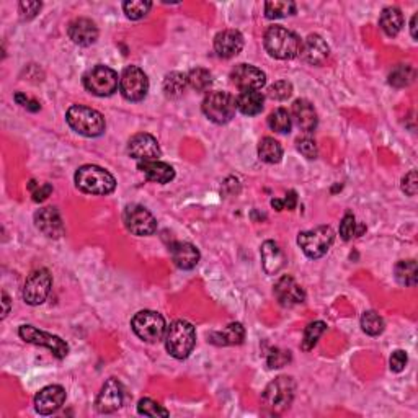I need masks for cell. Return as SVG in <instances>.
I'll list each match as a JSON object with an SVG mask.
<instances>
[{
    "mask_svg": "<svg viewBox=\"0 0 418 418\" xmlns=\"http://www.w3.org/2000/svg\"><path fill=\"white\" fill-rule=\"evenodd\" d=\"M301 38L284 26H269L265 33V49L274 59H294L299 56Z\"/></svg>",
    "mask_w": 418,
    "mask_h": 418,
    "instance_id": "obj_1",
    "label": "cell"
},
{
    "mask_svg": "<svg viewBox=\"0 0 418 418\" xmlns=\"http://www.w3.org/2000/svg\"><path fill=\"white\" fill-rule=\"evenodd\" d=\"M77 188L89 195H109L117 188V180L98 165H84L75 172Z\"/></svg>",
    "mask_w": 418,
    "mask_h": 418,
    "instance_id": "obj_2",
    "label": "cell"
},
{
    "mask_svg": "<svg viewBox=\"0 0 418 418\" xmlns=\"http://www.w3.org/2000/svg\"><path fill=\"white\" fill-rule=\"evenodd\" d=\"M65 121L77 134L85 137H98L104 133L107 123L100 112L84 107V104H74L65 113Z\"/></svg>",
    "mask_w": 418,
    "mask_h": 418,
    "instance_id": "obj_3",
    "label": "cell"
},
{
    "mask_svg": "<svg viewBox=\"0 0 418 418\" xmlns=\"http://www.w3.org/2000/svg\"><path fill=\"white\" fill-rule=\"evenodd\" d=\"M196 345V330L186 321H175L165 333V348L177 360L188 358Z\"/></svg>",
    "mask_w": 418,
    "mask_h": 418,
    "instance_id": "obj_4",
    "label": "cell"
},
{
    "mask_svg": "<svg viewBox=\"0 0 418 418\" xmlns=\"http://www.w3.org/2000/svg\"><path fill=\"white\" fill-rule=\"evenodd\" d=\"M335 240V232L330 225H318L316 229L304 230L298 235V244L306 257L317 260L327 254Z\"/></svg>",
    "mask_w": 418,
    "mask_h": 418,
    "instance_id": "obj_5",
    "label": "cell"
},
{
    "mask_svg": "<svg viewBox=\"0 0 418 418\" xmlns=\"http://www.w3.org/2000/svg\"><path fill=\"white\" fill-rule=\"evenodd\" d=\"M235 98L227 92H209L203 102V113L216 124H225L235 114Z\"/></svg>",
    "mask_w": 418,
    "mask_h": 418,
    "instance_id": "obj_6",
    "label": "cell"
},
{
    "mask_svg": "<svg viewBox=\"0 0 418 418\" xmlns=\"http://www.w3.org/2000/svg\"><path fill=\"white\" fill-rule=\"evenodd\" d=\"M134 333L147 343L161 342L165 335V318L156 311H141L131 321Z\"/></svg>",
    "mask_w": 418,
    "mask_h": 418,
    "instance_id": "obj_7",
    "label": "cell"
},
{
    "mask_svg": "<svg viewBox=\"0 0 418 418\" xmlns=\"http://www.w3.org/2000/svg\"><path fill=\"white\" fill-rule=\"evenodd\" d=\"M85 89L97 97H109L118 90L119 77L108 65H95L84 75Z\"/></svg>",
    "mask_w": 418,
    "mask_h": 418,
    "instance_id": "obj_8",
    "label": "cell"
},
{
    "mask_svg": "<svg viewBox=\"0 0 418 418\" xmlns=\"http://www.w3.org/2000/svg\"><path fill=\"white\" fill-rule=\"evenodd\" d=\"M294 392L296 384L293 377L279 376L268 384L265 392H263V400H265L269 409L282 412L288 409L291 402H293Z\"/></svg>",
    "mask_w": 418,
    "mask_h": 418,
    "instance_id": "obj_9",
    "label": "cell"
},
{
    "mask_svg": "<svg viewBox=\"0 0 418 418\" xmlns=\"http://www.w3.org/2000/svg\"><path fill=\"white\" fill-rule=\"evenodd\" d=\"M119 90L126 100L141 102L149 92V79H147L144 70L129 65L119 77Z\"/></svg>",
    "mask_w": 418,
    "mask_h": 418,
    "instance_id": "obj_10",
    "label": "cell"
},
{
    "mask_svg": "<svg viewBox=\"0 0 418 418\" xmlns=\"http://www.w3.org/2000/svg\"><path fill=\"white\" fill-rule=\"evenodd\" d=\"M123 221L126 229L131 234L137 235V237H146V235H152L157 230V221L152 216L149 209H146L141 205H131L124 209Z\"/></svg>",
    "mask_w": 418,
    "mask_h": 418,
    "instance_id": "obj_11",
    "label": "cell"
},
{
    "mask_svg": "<svg viewBox=\"0 0 418 418\" xmlns=\"http://www.w3.org/2000/svg\"><path fill=\"white\" fill-rule=\"evenodd\" d=\"M18 335L25 340L26 343H33L38 346H45L56 358L63 360L69 353V346L63 338L56 337V335L43 332L33 326H21L18 330Z\"/></svg>",
    "mask_w": 418,
    "mask_h": 418,
    "instance_id": "obj_12",
    "label": "cell"
},
{
    "mask_svg": "<svg viewBox=\"0 0 418 418\" xmlns=\"http://www.w3.org/2000/svg\"><path fill=\"white\" fill-rule=\"evenodd\" d=\"M53 286L51 273L46 268H40L33 272L26 278L23 286V301L30 306H40L46 301Z\"/></svg>",
    "mask_w": 418,
    "mask_h": 418,
    "instance_id": "obj_13",
    "label": "cell"
},
{
    "mask_svg": "<svg viewBox=\"0 0 418 418\" xmlns=\"http://www.w3.org/2000/svg\"><path fill=\"white\" fill-rule=\"evenodd\" d=\"M128 154L136 161L147 162V161H159L161 157V147L156 137L147 133H139L133 136L128 142Z\"/></svg>",
    "mask_w": 418,
    "mask_h": 418,
    "instance_id": "obj_14",
    "label": "cell"
},
{
    "mask_svg": "<svg viewBox=\"0 0 418 418\" xmlns=\"http://www.w3.org/2000/svg\"><path fill=\"white\" fill-rule=\"evenodd\" d=\"M230 80H232V84L242 92L260 90L262 87L265 85L267 75L262 69L255 68V65L239 64L235 65V69L230 73Z\"/></svg>",
    "mask_w": 418,
    "mask_h": 418,
    "instance_id": "obj_15",
    "label": "cell"
},
{
    "mask_svg": "<svg viewBox=\"0 0 418 418\" xmlns=\"http://www.w3.org/2000/svg\"><path fill=\"white\" fill-rule=\"evenodd\" d=\"M123 386H121L118 379L112 377L103 384L100 394H98L95 400V409L100 414H113V412H117L123 405Z\"/></svg>",
    "mask_w": 418,
    "mask_h": 418,
    "instance_id": "obj_16",
    "label": "cell"
},
{
    "mask_svg": "<svg viewBox=\"0 0 418 418\" xmlns=\"http://www.w3.org/2000/svg\"><path fill=\"white\" fill-rule=\"evenodd\" d=\"M65 402V389L63 386L43 387L35 397V409L40 415H51Z\"/></svg>",
    "mask_w": 418,
    "mask_h": 418,
    "instance_id": "obj_17",
    "label": "cell"
},
{
    "mask_svg": "<svg viewBox=\"0 0 418 418\" xmlns=\"http://www.w3.org/2000/svg\"><path fill=\"white\" fill-rule=\"evenodd\" d=\"M274 296L283 307H293L306 301V293L293 277H283L274 284Z\"/></svg>",
    "mask_w": 418,
    "mask_h": 418,
    "instance_id": "obj_18",
    "label": "cell"
},
{
    "mask_svg": "<svg viewBox=\"0 0 418 418\" xmlns=\"http://www.w3.org/2000/svg\"><path fill=\"white\" fill-rule=\"evenodd\" d=\"M299 56L307 64L322 65L330 56V48L322 36L309 35L302 41Z\"/></svg>",
    "mask_w": 418,
    "mask_h": 418,
    "instance_id": "obj_19",
    "label": "cell"
},
{
    "mask_svg": "<svg viewBox=\"0 0 418 418\" xmlns=\"http://www.w3.org/2000/svg\"><path fill=\"white\" fill-rule=\"evenodd\" d=\"M35 224L38 230L49 239H59L64 235V224L56 208H43L35 214Z\"/></svg>",
    "mask_w": 418,
    "mask_h": 418,
    "instance_id": "obj_20",
    "label": "cell"
},
{
    "mask_svg": "<svg viewBox=\"0 0 418 418\" xmlns=\"http://www.w3.org/2000/svg\"><path fill=\"white\" fill-rule=\"evenodd\" d=\"M244 48V36L237 30H224L214 38V51L219 58L230 59L242 51Z\"/></svg>",
    "mask_w": 418,
    "mask_h": 418,
    "instance_id": "obj_21",
    "label": "cell"
},
{
    "mask_svg": "<svg viewBox=\"0 0 418 418\" xmlns=\"http://www.w3.org/2000/svg\"><path fill=\"white\" fill-rule=\"evenodd\" d=\"M68 35L75 45L90 46L97 41L98 28L90 18H77L74 21H70Z\"/></svg>",
    "mask_w": 418,
    "mask_h": 418,
    "instance_id": "obj_22",
    "label": "cell"
},
{
    "mask_svg": "<svg viewBox=\"0 0 418 418\" xmlns=\"http://www.w3.org/2000/svg\"><path fill=\"white\" fill-rule=\"evenodd\" d=\"M170 254L175 265L181 269H193L200 263V250L190 242H175L170 247Z\"/></svg>",
    "mask_w": 418,
    "mask_h": 418,
    "instance_id": "obj_23",
    "label": "cell"
},
{
    "mask_svg": "<svg viewBox=\"0 0 418 418\" xmlns=\"http://www.w3.org/2000/svg\"><path fill=\"white\" fill-rule=\"evenodd\" d=\"M260 257H262L263 269H265L268 274L279 273L286 263L284 252L282 250V247L273 240H267L265 244L262 245Z\"/></svg>",
    "mask_w": 418,
    "mask_h": 418,
    "instance_id": "obj_24",
    "label": "cell"
},
{
    "mask_svg": "<svg viewBox=\"0 0 418 418\" xmlns=\"http://www.w3.org/2000/svg\"><path fill=\"white\" fill-rule=\"evenodd\" d=\"M137 168L144 173V177L154 181V183H168L175 178V170L172 165L161 162V161H147V162H139Z\"/></svg>",
    "mask_w": 418,
    "mask_h": 418,
    "instance_id": "obj_25",
    "label": "cell"
},
{
    "mask_svg": "<svg viewBox=\"0 0 418 418\" xmlns=\"http://www.w3.org/2000/svg\"><path fill=\"white\" fill-rule=\"evenodd\" d=\"M293 117L296 119V124L304 131V133H312L317 128V113L316 108L311 102L304 100H296L293 103Z\"/></svg>",
    "mask_w": 418,
    "mask_h": 418,
    "instance_id": "obj_26",
    "label": "cell"
},
{
    "mask_svg": "<svg viewBox=\"0 0 418 418\" xmlns=\"http://www.w3.org/2000/svg\"><path fill=\"white\" fill-rule=\"evenodd\" d=\"M245 338V328L242 327V323L234 322L225 326L223 330L213 332L209 335V342L218 346H234L240 345Z\"/></svg>",
    "mask_w": 418,
    "mask_h": 418,
    "instance_id": "obj_27",
    "label": "cell"
},
{
    "mask_svg": "<svg viewBox=\"0 0 418 418\" xmlns=\"http://www.w3.org/2000/svg\"><path fill=\"white\" fill-rule=\"evenodd\" d=\"M263 103H265V97L258 90L240 92V95L235 98V107L245 117H254V114L260 113L263 109Z\"/></svg>",
    "mask_w": 418,
    "mask_h": 418,
    "instance_id": "obj_28",
    "label": "cell"
},
{
    "mask_svg": "<svg viewBox=\"0 0 418 418\" xmlns=\"http://www.w3.org/2000/svg\"><path fill=\"white\" fill-rule=\"evenodd\" d=\"M379 25H381L382 31L386 33L387 36H397L404 26V15L399 9L387 7L382 10L381 18H379Z\"/></svg>",
    "mask_w": 418,
    "mask_h": 418,
    "instance_id": "obj_29",
    "label": "cell"
},
{
    "mask_svg": "<svg viewBox=\"0 0 418 418\" xmlns=\"http://www.w3.org/2000/svg\"><path fill=\"white\" fill-rule=\"evenodd\" d=\"M258 157L265 164H278L283 159V147L273 137H263L258 144Z\"/></svg>",
    "mask_w": 418,
    "mask_h": 418,
    "instance_id": "obj_30",
    "label": "cell"
},
{
    "mask_svg": "<svg viewBox=\"0 0 418 418\" xmlns=\"http://www.w3.org/2000/svg\"><path fill=\"white\" fill-rule=\"evenodd\" d=\"M188 87V77L181 73H170L164 79V92L168 98H178Z\"/></svg>",
    "mask_w": 418,
    "mask_h": 418,
    "instance_id": "obj_31",
    "label": "cell"
},
{
    "mask_svg": "<svg viewBox=\"0 0 418 418\" xmlns=\"http://www.w3.org/2000/svg\"><path fill=\"white\" fill-rule=\"evenodd\" d=\"M414 80H415V70L414 68H410V65L407 64L395 65L389 74V84L392 87H397V89L409 87Z\"/></svg>",
    "mask_w": 418,
    "mask_h": 418,
    "instance_id": "obj_32",
    "label": "cell"
},
{
    "mask_svg": "<svg viewBox=\"0 0 418 418\" xmlns=\"http://www.w3.org/2000/svg\"><path fill=\"white\" fill-rule=\"evenodd\" d=\"M395 279L404 286H415L417 284V262L415 260H404L395 265Z\"/></svg>",
    "mask_w": 418,
    "mask_h": 418,
    "instance_id": "obj_33",
    "label": "cell"
},
{
    "mask_svg": "<svg viewBox=\"0 0 418 418\" xmlns=\"http://www.w3.org/2000/svg\"><path fill=\"white\" fill-rule=\"evenodd\" d=\"M326 330H327V326H326V322H322V321L309 323V326H307L304 330V337H302L301 348L304 351H311L314 346L317 345L318 338L326 333Z\"/></svg>",
    "mask_w": 418,
    "mask_h": 418,
    "instance_id": "obj_34",
    "label": "cell"
},
{
    "mask_svg": "<svg viewBox=\"0 0 418 418\" xmlns=\"http://www.w3.org/2000/svg\"><path fill=\"white\" fill-rule=\"evenodd\" d=\"M268 126L277 133L286 134L291 131V126H293V118L291 114L286 112L284 108H278L268 117Z\"/></svg>",
    "mask_w": 418,
    "mask_h": 418,
    "instance_id": "obj_35",
    "label": "cell"
},
{
    "mask_svg": "<svg viewBox=\"0 0 418 418\" xmlns=\"http://www.w3.org/2000/svg\"><path fill=\"white\" fill-rule=\"evenodd\" d=\"M384 318L374 311H368L361 316V328L363 332L371 335V337H377L384 332Z\"/></svg>",
    "mask_w": 418,
    "mask_h": 418,
    "instance_id": "obj_36",
    "label": "cell"
},
{
    "mask_svg": "<svg viewBox=\"0 0 418 418\" xmlns=\"http://www.w3.org/2000/svg\"><path fill=\"white\" fill-rule=\"evenodd\" d=\"M186 77H188V85L196 92H208L209 87L213 85V75L208 69L196 68L190 70V74Z\"/></svg>",
    "mask_w": 418,
    "mask_h": 418,
    "instance_id": "obj_37",
    "label": "cell"
},
{
    "mask_svg": "<svg viewBox=\"0 0 418 418\" xmlns=\"http://www.w3.org/2000/svg\"><path fill=\"white\" fill-rule=\"evenodd\" d=\"M296 14V4L294 2H267L265 4V15L269 20L284 18V16Z\"/></svg>",
    "mask_w": 418,
    "mask_h": 418,
    "instance_id": "obj_38",
    "label": "cell"
},
{
    "mask_svg": "<svg viewBox=\"0 0 418 418\" xmlns=\"http://www.w3.org/2000/svg\"><path fill=\"white\" fill-rule=\"evenodd\" d=\"M152 9V4L147 0H129V2L123 4V10L128 18L131 20H141L149 14Z\"/></svg>",
    "mask_w": 418,
    "mask_h": 418,
    "instance_id": "obj_39",
    "label": "cell"
},
{
    "mask_svg": "<svg viewBox=\"0 0 418 418\" xmlns=\"http://www.w3.org/2000/svg\"><path fill=\"white\" fill-rule=\"evenodd\" d=\"M137 412L144 417H168V410L164 409L161 404H157L152 399H141L137 404Z\"/></svg>",
    "mask_w": 418,
    "mask_h": 418,
    "instance_id": "obj_40",
    "label": "cell"
},
{
    "mask_svg": "<svg viewBox=\"0 0 418 418\" xmlns=\"http://www.w3.org/2000/svg\"><path fill=\"white\" fill-rule=\"evenodd\" d=\"M291 95H293V85H291V82L288 80L274 82V84L269 85L268 89V97L272 98V100L283 102V100H288Z\"/></svg>",
    "mask_w": 418,
    "mask_h": 418,
    "instance_id": "obj_41",
    "label": "cell"
},
{
    "mask_svg": "<svg viewBox=\"0 0 418 418\" xmlns=\"http://www.w3.org/2000/svg\"><path fill=\"white\" fill-rule=\"evenodd\" d=\"M291 361V351L272 348L267 355V363L269 368H283Z\"/></svg>",
    "mask_w": 418,
    "mask_h": 418,
    "instance_id": "obj_42",
    "label": "cell"
},
{
    "mask_svg": "<svg viewBox=\"0 0 418 418\" xmlns=\"http://www.w3.org/2000/svg\"><path fill=\"white\" fill-rule=\"evenodd\" d=\"M340 235L343 240H350L356 235V219L351 213H346L340 223Z\"/></svg>",
    "mask_w": 418,
    "mask_h": 418,
    "instance_id": "obj_43",
    "label": "cell"
},
{
    "mask_svg": "<svg viewBox=\"0 0 418 418\" xmlns=\"http://www.w3.org/2000/svg\"><path fill=\"white\" fill-rule=\"evenodd\" d=\"M30 190H31L33 200H35L36 203H41V201H45L49 195H51L53 186L49 183H36V181H31Z\"/></svg>",
    "mask_w": 418,
    "mask_h": 418,
    "instance_id": "obj_44",
    "label": "cell"
},
{
    "mask_svg": "<svg viewBox=\"0 0 418 418\" xmlns=\"http://www.w3.org/2000/svg\"><path fill=\"white\" fill-rule=\"evenodd\" d=\"M296 205H298V196H296V191H289L284 200H272V206L277 209V211H283V209L293 211Z\"/></svg>",
    "mask_w": 418,
    "mask_h": 418,
    "instance_id": "obj_45",
    "label": "cell"
},
{
    "mask_svg": "<svg viewBox=\"0 0 418 418\" xmlns=\"http://www.w3.org/2000/svg\"><path fill=\"white\" fill-rule=\"evenodd\" d=\"M298 151L307 159H316L317 157L316 141H312L311 137H302V139L298 141Z\"/></svg>",
    "mask_w": 418,
    "mask_h": 418,
    "instance_id": "obj_46",
    "label": "cell"
},
{
    "mask_svg": "<svg viewBox=\"0 0 418 418\" xmlns=\"http://www.w3.org/2000/svg\"><path fill=\"white\" fill-rule=\"evenodd\" d=\"M407 361H409V358H407L405 351H402V350L394 351L392 356H390V360H389L390 371H394V373L404 371L405 366H407Z\"/></svg>",
    "mask_w": 418,
    "mask_h": 418,
    "instance_id": "obj_47",
    "label": "cell"
},
{
    "mask_svg": "<svg viewBox=\"0 0 418 418\" xmlns=\"http://www.w3.org/2000/svg\"><path fill=\"white\" fill-rule=\"evenodd\" d=\"M402 190L404 193H407L409 196H415L417 195V190H418V178H417V172L415 170H412L405 175L402 178Z\"/></svg>",
    "mask_w": 418,
    "mask_h": 418,
    "instance_id": "obj_48",
    "label": "cell"
},
{
    "mask_svg": "<svg viewBox=\"0 0 418 418\" xmlns=\"http://www.w3.org/2000/svg\"><path fill=\"white\" fill-rule=\"evenodd\" d=\"M41 2H20V14L23 20L35 18L36 14H40Z\"/></svg>",
    "mask_w": 418,
    "mask_h": 418,
    "instance_id": "obj_49",
    "label": "cell"
},
{
    "mask_svg": "<svg viewBox=\"0 0 418 418\" xmlns=\"http://www.w3.org/2000/svg\"><path fill=\"white\" fill-rule=\"evenodd\" d=\"M15 102L21 104V107L28 109V112H38L40 109V103H38L36 100H31V98H28L26 95H23V93H16L15 95Z\"/></svg>",
    "mask_w": 418,
    "mask_h": 418,
    "instance_id": "obj_50",
    "label": "cell"
},
{
    "mask_svg": "<svg viewBox=\"0 0 418 418\" xmlns=\"http://www.w3.org/2000/svg\"><path fill=\"white\" fill-rule=\"evenodd\" d=\"M2 302H4V312H2V318H5L9 316V312H10V299H9V296L5 294V293H2Z\"/></svg>",
    "mask_w": 418,
    "mask_h": 418,
    "instance_id": "obj_51",
    "label": "cell"
},
{
    "mask_svg": "<svg viewBox=\"0 0 418 418\" xmlns=\"http://www.w3.org/2000/svg\"><path fill=\"white\" fill-rule=\"evenodd\" d=\"M417 18H418V15L415 14L414 18H412V23H410V33H412V38H414V40H417Z\"/></svg>",
    "mask_w": 418,
    "mask_h": 418,
    "instance_id": "obj_52",
    "label": "cell"
}]
</instances>
